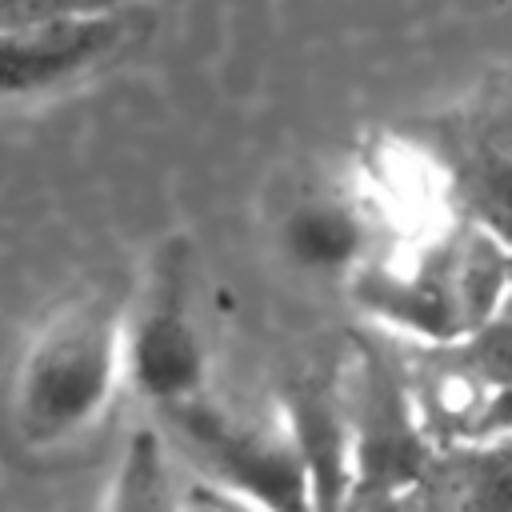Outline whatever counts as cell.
<instances>
[{"label": "cell", "instance_id": "3", "mask_svg": "<svg viewBox=\"0 0 512 512\" xmlns=\"http://www.w3.org/2000/svg\"><path fill=\"white\" fill-rule=\"evenodd\" d=\"M152 28L156 20L140 0L104 12L0 28V104L56 96L92 80L132 56L152 36Z\"/></svg>", "mask_w": 512, "mask_h": 512}, {"label": "cell", "instance_id": "12", "mask_svg": "<svg viewBox=\"0 0 512 512\" xmlns=\"http://www.w3.org/2000/svg\"><path fill=\"white\" fill-rule=\"evenodd\" d=\"M332 512H420L416 492L376 488V484H348Z\"/></svg>", "mask_w": 512, "mask_h": 512}, {"label": "cell", "instance_id": "10", "mask_svg": "<svg viewBox=\"0 0 512 512\" xmlns=\"http://www.w3.org/2000/svg\"><path fill=\"white\" fill-rule=\"evenodd\" d=\"M104 512H176V492H172V480H168L164 440L152 428L132 432L128 448L116 464Z\"/></svg>", "mask_w": 512, "mask_h": 512}, {"label": "cell", "instance_id": "2", "mask_svg": "<svg viewBox=\"0 0 512 512\" xmlns=\"http://www.w3.org/2000/svg\"><path fill=\"white\" fill-rule=\"evenodd\" d=\"M160 416L168 436L208 484L244 496L264 512H312L300 452L276 412L244 416L196 392L160 404Z\"/></svg>", "mask_w": 512, "mask_h": 512}, {"label": "cell", "instance_id": "8", "mask_svg": "<svg viewBox=\"0 0 512 512\" xmlns=\"http://www.w3.org/2000/svg\"><path fill=\"white\" fill-rule=\"evenodd\" d=\"M452 456H432L420 484H432V504L448 512H508V444L476 440V444H448ZM416 484V488H420Z\"/></svg>", "mask_w": 512, "mask_h": 512}, {"label": "cell", "instance_id": "4", "mask_svg": "<svg viewBox=\"0 0 512 512\" xmlns=\"http://www.w3.org/2000/svg\"><path fill=\"white\" fill-rule=\"evenodd\" d=\"M344 396H348V460H352L348 484L416 492V484L424 480L436 456V440L428 436L412 404L400 364L388 360L380 348L360 344L352 388Z\"/></svg>", "mask_w": 512, "mask_h": 512}, {"label": "cell", "instance_id": "7", "mask_svg": "<svg viewBox=\"0 0 512 512\" xmlns=\"http://www.w3.org/2000/svg\"><path fill=\"white\" fill-rule=\"evenodd\" d=\"M452 156H448V180L472 200L476 220L504 232V208H508V96L496 80L480 100L456 120L452 128Z\"/></svg>", "mask_w": 512, "mask_h": 512}, {"label": "cell", "instance_id": "11", "mask_svg": "<svg viewBox=\"0 0 512 512\" xmlns=\"http://www.w3.org/2000/svg\"><path fill=\"white\" fill-rule=\"evenodd\" d=\"M128 0H0V28H20V24H40V20H60V16H84V12H104Z\"/></svg>", "mask_w": 512, "mask_h": 512}, {"label": "cell", "instance_id": "5", "mask_svg": "<svg viewBox=\"0 0 512 512\" xmlns=\"http://www.w3.org/2000/svg\"><path fill=\"white\" fill-rule=\"evenodd\" d=\"M124 372L156 408L204 392V348L184 312L180 272H164L152 296L124 320Z\"/></svg>", "mask_w": 512, "mask_h": 512}, {"label": "cell", "instance_id": "6", "mask_svg": "<svg viewBox=\"0 0 512 512\" xmlns=\"http://www.w3.org/2000/svg\"><path fill=\"white\" fill-rule=\"evenodd\" d=\"M276 416L284 420L312 492V512H332L352 480L348 460V396L332 376L304 372L280 384Z\"/></svg>", "mask_w": 512, "mask_h": 512}, {"label": "cell", "instance_id": "1", "mask_svg": "<svg viewBox=\"0 0 512 512\" xmlns=\"http://www.w3.org/2000/svg\"><path fill=\"white\" fill-rule=\"evenodd\" d=\"M124 320L120 276H96L44 320L12 384V424L28 448L68 444L100 420L124 372Z\"/></svg>", "mask_w": 512, "mask_h": 512}, {"label": "cell", "instance_id": "9", "mask_svg": "<svg viewBox=\"0 0 512 512\" xmlns=\"http://www.w3.org/2000/svg\"><path fill=\"white\" fill-rule=\"evenodd\" d=\"M364 248V224L348 200H304L284 220V252L308 272H344Z\"/></svg>", "mask_w": 512, "mask_h": 512}, {"label": "cell", "instance_id": "13", "mask_svg": "<svg viewBox=\"0 0 512 512\" xmlns=\"http://www.w3.org/2000/svg\"><path fill=\"white\" fill-rule=\"evenodd\" d=\"M176 512H264V508H256L244 496H232V492L200 480L184 496H176Z\"/></svg>", "mask_w": 512, "mask_h": 512}]
</instances>
